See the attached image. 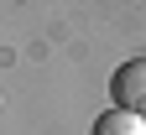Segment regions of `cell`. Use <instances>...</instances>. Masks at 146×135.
Listing matches in <instances>:
<instances>
[{
	"mask_svg": "<svg viewBox=\"0 0 146 135\" xmlns=\"http://www.w3.org/2000/svg\"><path fill=\"white\" fill-rule=\"evenodd\" d=\"M110 99L131 114H146V57H125L110 73Z\"/></svg>",
	"mask_w": 146,
	"mask_h": 135,
	"instance_id": "6da1fadb",
	"label": "cell"
},
{
	"mask_svg": "<svg viewBox=\"0 0 146 135\" xmlns=\"http://www.w3.org/2000/svg\"><path fill=\"white\" fill-rule=\"evenodd\" d=\"M94 135H146V114H131V109L110 104L99 120H94Z\"/></svg>",
	"mask_w": 146,
	"mask_h": 135,
	"instance_id": "7a4b0ae2",
	"label": "cell"
}]
</instances>
